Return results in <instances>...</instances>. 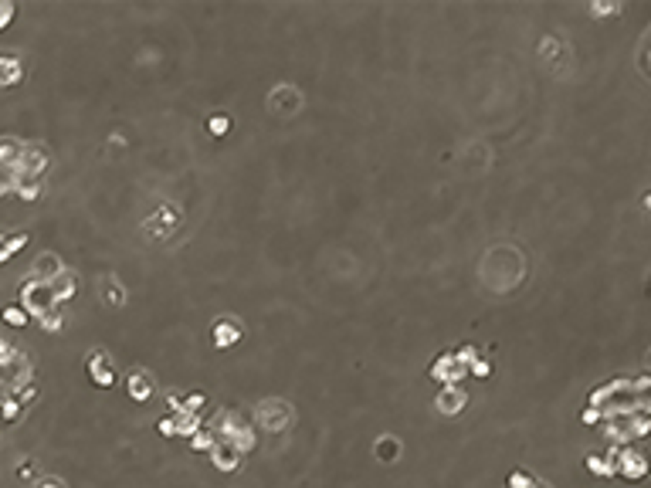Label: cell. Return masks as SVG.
<instances>
[{
	"instance_id": "cell-20",
	"label": "cell",
	"mask_w": 651,
	"mask_h": 488,
	"mask_svg": "<svg viewBox=\"0 0 651 488\" xmlns=\"http://www.w3.org/2000/svg\"><path fill=\"white\" fill-rule=\"evenodd\" d=\"M102 295H105V306H123V292L116 288V282H102Z\"/></svg>"
},
{
	"instance_id": "cell-14",
	"label": "cell",
	"mask_w": 651,
	"mask_h": 488,
	"mask_svg": "<svg viewBox=\"0 0 651 488\" xmlns=\"http://www.w3.org/2000/svg\"><path fill=\"white\" fill-rule=\"evenodd\" d=\"M201 431L197 414H177V437H194Z\"/></svg>"
},
{
	"instance_id": "cell-24",
	"label": "cell",
	"mask_w": 651,
	"mask_h": 488,
	"mask_svg": "<svg viewBox=\"0 0 651 488\" xmlns=\"http://www.w3.org/2000/svg\"><path fill=\"white\" fill-rule=\"evenodd\" d=\"M533 485H536V482H533L526 471H512V475H509V488H533Z\"/></svg>"
},
{
	"instance_id": "cell-27",
	"label": "cell",
	"mask_w": 651,
	"mask_h": 488,
	"mask_svg": "<svg viewBox=\"0 0 651 488\" xmlns=\"http://www.w3.org/2000/svg\"><path fill=\"white\" fill-rule=\"evenodd\" d=\"M38 488H61V482H54V478H45Z\"/></svg>"
},
{
	"instance_id": "cell-17",
	"label": "cell",
	"mask_w": 651,
	"mask_h": 488,
	"mask_svg": "<svg viewBox=\"0 0 651 488\" xmlns=\"http://www.w3.org/2000/svg\"><path fill=\"white\" fill-rule=\"evenodd\" d=\"M207 129H210V136H228V129H231V119H228V116H210V119H207Z\"/></svg>"
},
{
	"instance_id": "cell-13",
	"label": "cell",
	"mask_w": 651,
	"mask_h": 488,
	"mask_svg": "<svg viewBox=\"0 0 651 488\" xmlns=\"http://www.w3.org/2000/svg\"><path fill=\"white\" fill-rule=\"evenodd\" d=\"M397 455H400V441L397 437H380L377 441V458L380 462L391 464V462H397Z\"/></svg>"
},
{
	"instance_id": "cell-7",
	"label": "cell",
	"mask_w": 651,
	"mask_h": 488,
	"mask_svg": "<svg viewBox=\"0 0 651 488\" xmlns=\"http://www.w3.org/2000/svg\"><path fill=\"white\" fill-rule=\"evenodd\" d=\"M210 462H214L217 471L231 475V471H237V464H241V451H237L235 444H228V441H217L214 451H210Z\"/></svg>"
},
{
	"instance_id": "cell-18",
	"label": "cell",
	"mask_w": 651,
	"mask_h": 488,
	"mask_svg": "<svg viewBox=\"0 0 651 488\" xmlns=\"http://www.w3.org/2000/svg\"><path fill=\"white\" fill-rule=\"evenodd\" d=\"M3 322H10V326H27V312L17 306L3 308Z\"/></svg>"
},
{
	"instance_id": "cell-5",
	"label": "cell",
	"mask_w": 651,
	"mask_h": 488,
	"mask_svg": "<svg viewBox=\"0 0 651 488\" xmlns=\"http://www.w3.org/2000/svg\"><path fill=\"white\" fill-rule=\"evenodd\" d=\"M465 373H469V370L455 360V353H441L438 360L431 363V380H438V384H444V386H458V380H462Z\"/></svg>"
},
{
	"instance_id": "cell-29",
	"label": "cell",
	"mask_w": 651,
	"mask_h": 488,
	"mask_svg": "<svg viewBox=\"0 0 651 488\" xmlns=\"http://www.w3.org/2000/svg\"><path fill=\"white\" fill-rule=\"evenodd\" d=\"M533 488H543V485H533Z\"/></svg>"
},
{
	"instance_id": "cell-8",
	"label": "cell",
	"mask_w": 651,
	"mask_h": 488,
	"mask_svg": "<svg viewBox=\"0 0 651 488\" xmlns=\"http://www.w3.org/2000/svg\"><path fill=\"white\" fill-rule=\"evenodd\" d=\"M214 346L217 349H228V346H235L237 339H241V326H237V319H231V315H224V319H217L214 322Z\"/></svg>"
},
{
	"instance_id": "cell-3",
	"label": "cell",
	"mask_w": 651,
	"mask_h": 488,
	"mask_svg": "<svg viewBox=\"0 0 651 488\" xmlns=\"http://www.w3.org/2000/svg\"><path fill=\"white\" fill-rule=\"evenodd\" d=\"M21 295H24V312L27 315H45L48 308H54V299H52V285L48 282H34L24 285L21 288Z\"/></svg>"
},
{
	"instance_id": "cell-11",
	"label": "cell",
	"mask_w": 651,
	"mask_h": 488,
	"mask_svg": "<svg viewBox=\"0 0 651 488\" xmlns=\"http://www.w3.org/2000/svg\"><path fill=\"white\" fill-rule=\"evenodd\" d=\"M48 285H52V299H54V302H65V299H72V295H75V288H79V282H75V275H72V271H61V275H54Z\"/></svg>"
},
{
	"instance_id": "cell-12",
	"label": "cell",
	"mask_w": 651,
	"mask_h": 488,
	"mask_svg": "<svg viewBox=\"0 0 651 488\" xmlns=\"http://www.w3.org/2000/svg\"><path fill=\"white\" fill-rule=\"evenodd\" d=\"M21 61L14 54H0V85H17L21 81Z\"/></svg>"
},
{
	"instance_id": "cell-19",
	"label": "cell",
	"mask_w": 651,
	"mask_h": 488,
	"mask_svg": "<svg viewBox=\"0 0 651 488\" xmlns=\"http://www.w3.org/2000/svg\"><path fill=\"white\" fill-rule=\"evenodd\" d=\"M157 431L163 437H177V414H166V417H159Z\"/></svg>"
},
{
	"instance_id": "cell-21",
	"label": "cell",
	"mask_w": 651,
	"mask_h": 488,
	"mask_svg": "<svg viewBox=\"0 0 651 488\" xmlns=\"http://www.w3.org/2000/svg\"><path fill=\"white\" fill-rule=\"evenodd\" d=\"M469 373H471V377H478V380H485V377L492 373V363H489V360H482V356H478V360H475V363H471V366H469Z\"/></svg>"
},
{
	"instance_id": "cell-4",
	"label": "cell",
	"mask_w": 651,
	"mask_h": 488,
	"mask_svg": "<svg viewBox=\"0 0 651 488\" xmlns=\"http://www.w3.org/2000/svg\"><path fill=\"white\" fill-rule=\"evenodd\" d=\"M648 471H651V458L645 455V451L625 448V451L618 455V475H625V478H631V482H638V478H645Z\"/></svg>"
},
{
	"instance_id": "cell-22",
	"label": "cell",
	"mask_w": 651,
	"mask_h": 488,
	"mask_svg": "<svg viewBox=\"0 0 651 488\" xmlns=\"http://www.w3.org/2000/svg\"><path fill=\"white\" fill-rule=\"evenodd\" d=\"M14 360H17V349L10 343H0V370H7Z\"/></svg>"
},
{
	"instance_id": "cell-9",
	"label": "cell",
	"mask_w": 651,
	"mask_h": 488,
	"mask_svg": "<svg viewBox=\"0 0 651 488\" xmlns=\"http://www.w3.org/2000/svg\"><path fill=\"white\" fill-rule=\"evenodd\" d=\"M465 404H469V397H465V390H462V386H444L441 393H438V400H434V407H438L444 417L465 411Z\"/></svg>"
},
{
	"instance_id": "cell-16",
	"label": "cell",
	"mask_w": 651,
	"mask_h": 488,
	"mask_svg": "<svg viewBox=\"0 0 651 488\" xmlns=\"http://www.w3.org/2000/svg\"><path fill=\"white\" fill-rule=\"evenodd\" d=\"M21 411H24V407H21V404H17V400H14V397H7V400H3V404H0V417H3V420H7V424H14V420H17V417H21Z\"/></svg>"
},
{
	"instance_id": "cell-10",
	"label": "cell",
	"mask_w": 651,
	"mask_h": 488,
	"mask_svg": "<svg viewBox=\"0 0 651 488\" xmlns=\"http://www.w3.org/2000/svg\"><path fill=\"white\" fill-rule=\"evenodd\" d=\"M126 393H130L132 400H139V404H146L150 397H153V380L143 373V370H132L130 377H126Z\"/></svg>"
},
{
	"instance_id": "cell-23",
	"label": "cell",
	"mask_w": 651,
	"mask_h": 488,
	"mask_svg": "<svg viewBox=\"0 0 651 488\" xmlns=\"http://www.w3.org/2000/svg\"><path fill=\"white\" fill-rule=\"evenodd\" d=\"M38 319H41V326H45L48 333H54V329H61V315H58V312H52V308H48L45 315H38Z\"/></svg>"
},
{
	"instance_id": "cell-28",
	"label": "cell",
	"mask_w": 651,
	"mask_h": 488,
	"mask_svg": "<svg viewBox=\"0 0 651 488\" xmlns=\"http://www.w3.org/2000/svg\"><path fill=\"white\" fill-rule=\"evenodd\" d=\"M0 404H3V393H0Z\"/></svg>"
},
{
	"instance_id": "cell-6",
	"label": "cell",
	"mask_w": 651,
	"mask_h": 488,
	"mask_svg": "<svg viewBox=\"0 0 651 488\" xmlns=\"http://www.w3.org/2000/svg\"><path fill=\"white\" fill-rule=\"evenodd\" d=\"M88 377H92L99 386L116 384V366H112V360L105 356L102 349H92V356H88Z\"/></svg>"
},
{
	"instance_id": "cell-26",
	"label": "cell",
	"mask_w": 651,
	"mask_h": 488,
	"mask_svg": "<svg viewBox=\"0 0 651 488\" xmlns=\"http://www.w3.org/2000/svg\"><path fill=\"white\" fill-rule=\"evenodd\" d=\"M10 17H14V7H10V3H3V7H0V27L7 24Z\"/></svg>"
},
{
	"instance_id": "cell-25",
	"label": "cell",
	"mask_w": 651,
	"mask_h": 488,
	"mask_svg": "<svg viewBox=\"0 0 651 488\" xmlns=\"http://www.w3.org/2000/svg\"><path fill=\"white\" fill-rule=\"evenodd\" d=\"M600 417H604V411L590 407V411H583V424H594V420H600Z\"/></svg>"
},
{
	"instance_id": "cell-15",
	"label": "cell",
	"mask_w": 651,
	"mask_h": 488,
	"mask_svg": "<svg viewBox=\"0 0 651 488\" xmlns=\"http://www.w3.org/2000/svg\"><path fill=\"white\" fill-rule=\"evenodd\" d=\"M214 444H217V434H214V431H204V427L190 437V448H194V451H214Z\"/></svg>"
},
{
	"instance_id": "cell-1",
	"label": "cell",
	"mask_w": 651,
	"mask_h": 488,
	"mask_svg": "<svg viewBox=\"0 0 651 488\" xmlns=\"http://www.w3.org/2000/svg\"><path fill=\"white\" fill-rule=\"evenodd\" d=\"M214 434H217V441H228V444H235L241 455H244V451H251V448L258 444V437H255V427H251L248 420H241L237 414H224V417H221V424L214 427Z\"/></svg>"
},
{
	"instance_id": "cell-2",
	"label": "cell",
	"mask_w": 651,
	"mask_h": 488,
	"mask_svg": "<svg viewBox=\"0 0 651 488\" xmlns=\"http://www.w3.org/2000/svg\"><path fill=\"white\" fill-rule=\"evenodd\" d=\"M292 407H288L285 400H265L258 407V420L265 431H272V434H279V431H285L288 424H292Z\"/></svg>"
}]
</instances>
